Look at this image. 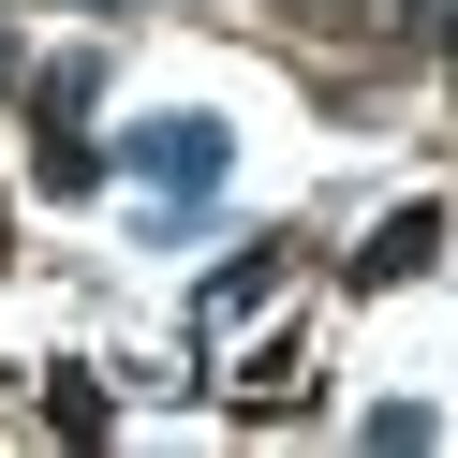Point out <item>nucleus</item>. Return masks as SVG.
Here are the masks:
<instances>
[{
    "mask_svg": "<svg viewBox=\"0 0 458 458\" xmlns=\"http://www.w3.org/2000/svg\"><path fill=\"white\" fill-rule=\"evenodd\" d=\"M60 15H148V0H60Z\"/></svg>",
    "mask_w": 458,
    "mask_h": 458,
    "instance_id": "9",
    "label": "nucleus"
},
{
    "mask_svg": "<svg viewBox=\"0 0 458 458\" xmlns=\"http://www.w3.org/2000/svg\"><path fill=\"white\" fill-rule=\"evenodd\" d=\"M428 267H444V208H385V222H369V251H355L369 296H385V281H428Z\"/></svg>",
    "mask_w": 458,
    "mask_h": 458,
    "instance_id": "2",
    "label": "nucleus"
},
{
    "mask_svg": "<svg viewBox=\"0 0 458 458\" xmlns=\"http://www.w3.org/2000/svg\"><path fill=\"white\" fill-rule=\"evenodd\" d=\"M0 89H15V45H0Z\"/></svg>",
    "mask_w": 458,
    "mask_h": 458,
    "instance_id": "10",
    "label": "nucleus"
},
{
    "mask_svg": "<svg viewBox=\"0 0 458 458\" xmlns=\"http://www.w3.org/2000/svg\"><path fill=\"white\" fill-rule=\"evenodd\" d=\"M45 428H74V444H104V428H119V399H104L89 369H60V385H45Z\"/></svg>",
    "mask_w": 458,
    "mask_h": 458,
    "instance_id": "6",
    "label": "nucleus"
},
{
    "mask_svg": "<svg viewBox=\"0 0 458 458\" xmlns=\"http://www.w3.org/2000/svg\"><path fill=\"white\" fill-rule=\"evenodd\" d=\"M30 178H45V192H89V178H119V163H104V133H89V119H45Z\"/></svg>",
    "mask_w": 458,
    "mask_h": 458,
    "instance_id": "4",
    "label": "nucleus"
},
{
    "mask_svg": "<svg viewBox=\"0 0 458 458\" xmlns=\"http://www.w3.org/2000/svg\"><path fill=\"white\" fill-rule=\"evenodd\" d=\"M399 15H414V45H444V60H458V0H399Z\"/></svg>",
    "mask_w": 458,
    "mask_h": 458,
    "instance_id": "8",
    "label": "nucleus"
},
{
    "mask_svg": "<svg viewBox=\"0 0 458 458\" xmlns=\"http://www.w3.org/2000/svg\"><path fill=\"white\" fill-rule=\"evenodd\" d=\"M296 385H310V355H296V340H251V369H237V414H281Z\"/></svg>",
    "mask_w": 458,
    "mask_h": 458,
    "instance_id": "5",
    "label": "nucleus"
},
{
    "mask_svg": "<svg viewBox=\"0 0 458 458\" xmlns=\"http://www.w3.org/2000/svg\"><path fill=\"white\" fill-rule=\"evenodd\" d=\"M104 163H119V178H148L163 208H208V192L237 178V133H222V119H133Z\"/></svg>",
    "mask_w": 458,
    "mask_h": 458,
    "instance_id": "1",
    "label": "nucleus"
},
{
    "mask_svg": "<svg viewBox=\"0 0 458 458\" xmlns=\"http://www.w3.org/2000/svg\"><path fill=\"white\" fill-rule=\"evenodd\" d=\"M281 251H296V237H237V267H222V281H208L192 310H208V326H237V310H267V296H281Z\"/></svg>",
    "mask_w": 458,
    "mask_h": 458,
    "instance_id": "3",
    "label": "nucleus"
},
{
    "mask_svg": "<svg viewBox=\"0 0 458 458\" xmlns=\"http://www.w3.org/2000/svg\"><path fill=\"white\" fill-rule=\"evenodd\" d=\"M89 104H104V60H45L30 74V119H89Z\"/></svg>",
    "mask_w": 458,
    "mask_h": 458,
    "instance_id": "7",
    "label": "nucleus"
}]
</instances>
